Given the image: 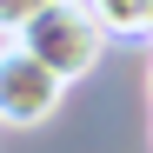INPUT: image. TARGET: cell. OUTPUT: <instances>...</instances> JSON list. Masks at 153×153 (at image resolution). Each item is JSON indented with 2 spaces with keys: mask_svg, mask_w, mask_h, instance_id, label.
<instances>
[{
  "mask_svg": "<svg viewBox=\"0 0 153 153\" xmlns=\"http://www.w3.org/2000/svg\"><path fill=\"white\" fill-rule=\"evenodd\" d=\"M53 0H0V40H20L33 27V13H47Z\"/></svg>",
  "mask_w": 153,
  "mask_h": 153,
  "instance_id": "4",
  "label": "cell"
},
{
  "mask_svg": "<svg viewBox=\"0 0 153 153\" xmlns=\"http://www.w3.org/2000/svg\"><path fill=\"white\" fill-rule=\"evenodd\" d=\"M146 100H153V67H146Z\"/></svg>",
  "mask_w": 153,
  "mask_h": 153,
  "instance_id": "5",
  "label": "cell"
},
{
  "mask_svg": "<svg viewBox=\"0 0 153 153\" xmlns=\"http://www.w3.org/2000/svg\"><path fill=\"white\" fill-rule=\"evenodd\" d=\"M107 27H100V13L87 7V0H53L47 13H33V27L20 33V47H27L33 60H47L60 73V80H80V73L100 67V53H107Z\"/></svg>",
  "mask_w": 153,
  "mask_h": 153,
  "instance_id": "1",
  "label": "cell"
},
{
  "mask_svg": "<svg viewBox=\"0 0 153 153\" xmlns=\"http://www.w3.org/2000/svg\"><path fill=\"white\" fill-rule=\"evenodd\" d=\"M60 93H67V80L47 60H33L20 40L0 47V126H40V120H53Z\"/></svg>",
  "mask_w": 153,
  "mask_h": 153,
  "instance_id": "2",
  "label": "cell"
},
{
  "mask_svg": "<svg viewBox=\"0 0 153 153\" xmlns=\"http://www.w3.org/2000/svg\"><path fill=\"white\" fill-rule=\"evenodd\" d=\"M113 40H153V0H87Z\"/></svg>",
  "mask_w": 153,
  "mask_h": 153,
  "instance_id": "3",
  "label": "cell"
}]
</instances>
